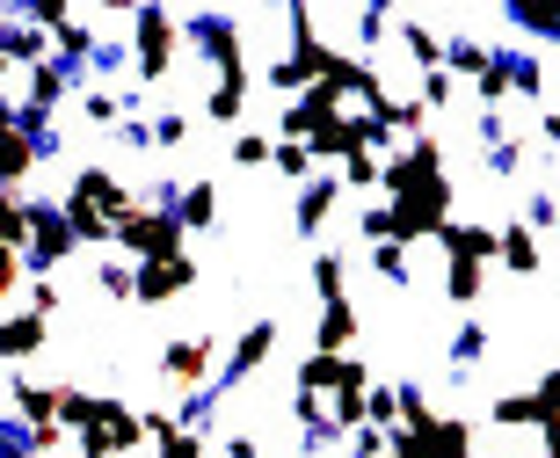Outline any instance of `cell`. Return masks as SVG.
Wrapping results in <instances>:
<instances>
[{
	"label": "cell",
	"instance_id": "cell-1",
	"mask_svg": "<svg viewBox=\"0 0 560 458\" xmlns=\"http://www.w3.org/2000/svg\"><path fill=\"white\" fill-rule=\"evenodd\" d=\"M117 255L125 262H167V255H189V233H183L175 211L139 204L131 219H117Z\"/></svg>",
	"mask_w": 560,
	"mask_h": 458
},
{
	"label": "cell",
	"instance_id": "cell-2",
	"mask_svg": "<svg viewBox=\"0 0 560 458\" xmlns=\"http://www.w3.org/2000/svg\"><path fill=\"white\" fill-rule=\"evenodd\" d=\"M131 30H139V44H131V51H139V81L153 87L167 73V59H175V37H183V22L167 15V8H131Z\"/></svg>",
	"mask_w": 560,
	"mask_h": 458
},
{
	"label": "cell",
	"instance_id": "cell-3",
	"mask_svg": "<svg viewBox=\"0 0 560 458\" xmlns=\"http://www.w3.org/2000/svg\"><path fill=\"white\" fill-rule=\"evenodd\" d=\"M73 248H81V240H73V226H66V211H59V204H30V248H22V262L59 270Z\"/></svg>",
	"mask_w": 560,
	"mask_h": 458
},
{
	"label": "cell",
	"instance_id": "cell-4",
	"mask_svg": "<svg viewBox=\"0 0 560 458\" xmlns=\"http://www.w3.org/2000/svg\"><path fill=\"white\" fill-rule=\"evenodd\" d=\"M328 117H342V95H335L328 81H313L306 95H299V103L277 117V139H313V131L328 125Z\"/></svg>",
	"mask_w": 560,
	"mask_h": 458
},
{
	"label": "cell",
	"instance_id": "cell-5",
	"mask_svg": "<svg viewBox=\"0 0 560 458\" xmlns=\"http://www.w3.org/2000/svg\"><path fill=\"white\" fill-rule=\"evenodd\" d=\"M197 284V262L189 255H167V262H139V298L131 306H167V298H183Z\"/></svg>",
	"mask_w": 560,
	"mask_h": 458
},
{
	"label": "cell",
	"instance_id": "cell-6",
	"mask_svg": "<svg viewBox=\"0 0 560 458\" xmlns=\"http://www.w3.org/2000/svg\"><path fill=\"white\" fill-rule=\"evenodd\" d=\"M211 364H219V342L211 334H183V342L161 350V378H175V386H205Z\"/></svg>",
	"mask_w": 560,
	"mask_h": 458
},
{
	"label": "cell",
	"instance_id": "cell-7",
	"mask_svg": "<svg viewBox=\"0 0 560 458\" xmlns=\"http://www.w3.org/2000/svg\"><path fill=\"white\" fill-rule=\"evenodd\" d=\"M73 197H88V204L103 211L109 226H117V219H131V211H139V197H131V189L117 183V175H109V167H81V175H73Z\"/></svg>",
	"mask_w": 560,
	"mask_h": 458
},
{
	"label": "cell",
	"instance_id": "cell-8",
	"mask_svg": "<svg viewBox=\"0 0 560 458\" xmlns=\"http://www.w3.org/2000/svg\"><path fill=\"white\" fill-rule=\"evenodd\" d=\"M44 342H51V320L44 313H8L0 320V364H30Z\"/></svg>",
	"mask_w": 560,
	"mask_h": 458
},
{
	"label": "cell",
	"instance_id": "cell-9",
	"mask_svg": "<svg viewBox=\"0 0 560 458\" xmlns=\"http://www.w3.org/2000/svg\"><path fill=\"white\" fill-rule=\"evenodd\" d=\"M277 320L270 313H262V320H248V334H241V342H233V356H226V386H241V378L255 372V364H270V350H277Z\"/></svg>",
	"mask_w": 560,
	"mask_h": 458
},
{
	"label": "cell",
	"instance_id": "cell-10",
	"mask_svg": "<svg viewBox=\"0 0 560 458\" xmlns=\"http://www.w3.org/2000/svg\"><path fill=\"white\" fill-rule=\"evenodd\" d=\"M335 204H342V175H313V183L299 189V226H291V233H306V240H313V233L335 219Z\"/></svg>",
	"mask_w": 560,
	"mask_h": 458
},
{
	"label": "cell",
	"instance_id": "cell-11",
	"mask_svg": "<svg viewBox=\"0 0 560 458\" xmlns=\"http://www.w3.org/2000/svg\"><path fill=\"white\" fill-rule=\"evenodd\" d=\"M175 219H183V233H219V183L175 189Z\"/></svg>",
	"mask_w": 560,
	"mask_h": 458
},
{
	"label": "cell",
	"instance_id": "cell-12",
	"mask_svg": "<svg viewBox=\"0 0 560 458\" xmlns=\"http://www.w3.org/2000/svg\"><path fill=\"white\" fill-rule=\"evenodd\" d=\"M357 342V306L350 298H335V306H320V328H313V350H328V356H350Z\"/></svg>",
	"mask_w": 560,
	"mask_h": 458
},
{
	"label": "cell",
	"instance_id": "cell-13",
	"mask_svg": "<svg viewBox=\"0 0 560 458\" xmlns=\"http://www.w3.org/2000/svg\"><path fill=\"white\" fill-rule=\"evenodd\" d=\"M66 226H73V240H81V248H109V240H117V226H109L103 211L88 204V197H73V189H66Z\"/></svg>",
	"mask_w": 560,
	"mask_h": 458
},
{
	"label": "cell",
	"instance_id": "cell-14",
	"mask_svg": "<svg viewBox=\"0 0 560 458\" xmlns=\"http://www.w3.org/2000/svg\"><path fill=\"white\" fill-rule=\"evenodd\" d=\"M480 292H488V262L444 255V298H452V306H480Z\"/></svg>",
	"mask_w": 560,
	"mask_h": 458
},
{
	"label": "cell",
	"instance_id": "cell-15",
	"mask_svg": "<svg viewBox=\"0 0 560 458\" xmlns=\"http://www.w3.org/2000/svg\"><path fill=\"white\" fill-rule=\"evenodd\" d=\"M66 87H73V73H66L59 59H44V66H30V103H22V109H44V117H51V109L66 103Z\"/></svg>",
	"mask_w": 560,
	"mask_h": 458
},
{
	"label": "cell",
	"instance_id": "cell-16",
	"mask_svg": "<svg viewBox=\"0 0 560 458\" xmlns=\"http://www.w3.org/2000/svg\"><path fill=\"white\" fill-rule=\"evenodd\" d=\"M502 233V248H495V262H510V270L517 277H539V240H532V226H517V219H510V226H495Z\"/></svg>",
	"mask_w": 560,
	"mask_h": 458
},
{
	"label": "cell",
	"instance_id": "cell-17",
	"mask_svg": "<svg viewBox=\"0 0 560 458\" xmlns=\"http://www.w3.org/2000/svg\"><path fill=\"white\" fill-rule=\"evenodd\" d=\"M8 59H15V66H44V59H59V51H51V30H37L30 15L8 22Z\"/></svg>",
	"mask_w": 560,
	"mask_h": 458
},
{
	"label": "cell",
	"instance_id": "cell-18",
	"mask_svg": "<svg viewBox=\"0 0 560 458\" xmlns=\"http://www.w3.org/2000/svg\"><path fill=\"white\" fill-rule=\"evenodd\" d=\"M8 400H15L22 430H44V422H59V415H51V386H37V378H22V372H15V386H8Z\"/></svg>",
	"mask_w": 560,
	"mask_h": 458
},
{
	"label": "cell",
	"instance_id": "cell-19",
	"mask_svg": "<svg viewBox=\"0 0 560 458\" xmlns=\"http://www.w3.org/2000/svg\"><path fill=\"white\" fill-rule=\"evenodd\" d=\"M95 298L131 306V298H139V262H125V255H117V262H103V270H95Z\"/></svg>",
	"mask_w": 560,
	"mask_h": 458
},
{
	"label": "cell",
	"instance_id": "cell-20",
	"mask_svg": "<svg viewBox=\"0 0 560 458\" xmlns=\"http://www.w3.org/2000/svg\"><path fill=\"white\" fill-rule=\"evenodd\" d=\"M488 422H502V430H539L546 408H539V394H502V400H488Z\"/></svg>",
	"mask_w": 560,
	"mask_h": 458
},
{
	"label": "cell",
	"instance_id": "cell-21",
	"mask_svg": "<svg viewBox=\"0 0 560 458\" xmlns=\"http://www.w3.org/2000/svg\"><path fill=\"white\" fill-rule=\"evenodd\" d=\"M488 66H495V51H488V44H474V37L444 44V73H452V81H480Z\"/></svg>",
	"mask_w": 560,
	"mask_h": 458
},
{
	"label": "cell",
	"instance_id": "cell-22",
	"mask_svg": "<svg viewBox=\"0 0 560 458\" xmlns=\"http://www.w3.org/2000/svg\"><path fill=\"white\" fill-rule=\"evenodd\" d=\"M342 364H350V356H328V350H313L306 364H299V394H320V400H328L335 386H342Z\"/></svg>",
	"mask_w": 560,
	"mask_h": 458
},
{
	"label": "cell",
	"instance_id": "cell-23",
	"mask_svg": "<svg viewBox=\"0 0 560 458\" xmlns=\"http://www.w3.org/2000/svg\"><path fill=\"white\" fill-rule=\"evenodd\" d=\"M205 117L211 125H241V117H248V81H211Z\"/></svg>",
	"mask_w": 560,
	"mask_h": 458
},
{
	"label": "cell",
	"instance_id": "cell-24",
	"mask_svg": "<svg viewBox=\"0 0 560 458\" xmlns=\"http://www.w3.org/2000/svg\"><path fill=\"white\" fill-rule=\"evenodd\" d=\"M422 458H474V430L458 415H436V430H430V451Z\"/></svg>",
	"mask_w": 560,
	"mask_h": 458
},
{
	"label": "cell",
	"instance_id": "cell-25",
	"mask_svg": "<svg viewBox=\"0 0 560 458\" xmlns=\"http://www.w3.org/2000/svg\"><path fill=\"white\" fill-rule=\"evenodd\" d=\"M95 408H103V394H81V386H51V415L73 422V430H88V422H95Z\"/></svg>",
	"mask_w": 560,
	"mask_h": 458
},
{
	"label": "cell",
	"instance_id": "cell-26",
	"mask_svg": "<svg viewBox=\"0 0 560 458\" xmlns=\"http://www.w3.org/2000/svg\"><path fill=\"white\" fill-rule=\"evenodd\" d=\"M342 284H350L342 255H335V248H320V255H313V298H320V306H335V298H342Z\"/></svg>",
	"mask_w": 560,
	"mask_h": 458
},
{
	"label": "cell",
	"instance_id": "cell-27",
	"mask_svg": "<svg viewBox=\"0 0 560 458\" xmlns=\"http://www.w3.org/2000/svg\"><path fill=\"white\" fill-rule=\"evenodd\" d=\"M59 66H95V30H88V15H73L59 30Z\"/></svg>",
	"mask_w": 560,
	"mask_h": 458
},
{
	"label": "cell",
	"instance_id": "cell-28",
	"mask_svg": "<svg viewBox=\"0 0 560 458\" xmlns=\"http://www.w3.org/2000/svg\"><path fill=\"white\" fill-rule=\"evenodd\" d=\"M0 248H30V197H0Z\"/></svg>",
	"mask_w": 560,
	"mask_h": 458
},
{
	"label": "cell",
	"instance_id": "cell-29",
	"mask_svg": "<svg viewBox=\"0 0 560 458\" xmlns=\"http://www.w3.org/2000/svg\"><path fill=\"white\" fill-rule=\"evenodd\" d=\"M81 117H88L95 131H117V125H125V95H109V87H88V95H81Z\"/></svg>",
	"mask_w": 560,
	"mask_h": 458
},
{
	"label": "cell",
	"instance_id": "cell-30",
	"mask_svg": "<svg viewBox=\"0 0 560 458\" xmlns=\"http://www.w3.org/2000/svg\"><path fill=\"white\" fill-rule=\"evenodd\" d=\"M394 430H416V437H430V430H436V408H430L422 386H400V422H394Z\"/></svg>",
	"mask_w": 560,
	"mask_h": 458
},
{
	"label": "cell",
	"instance_id": "cell-31",
	"mask_svg": "<svg viewBox=\"0 0 560 458\" xmlns=\"http://www.w3.org/2000/svg\"><path fill=\"white\" fill-rule=\"evenodd\" d=\"M270 167L284 175V183H313V153H306V139H277Z\"/></svg>",
	"mask_w": 560,
	"mask_h": 458
},
{
	"label": "cell",
	"instance_id": "cell-32",
	"mask_svg": "<svg viewBox=\"0 0 560 458\" xmlns=\"http://www.w3.org/2000/svg\"><path fill=\"white\" fill-rule=\"evenodd\" d=\"M480 356H488V328H480V320H458V334H452V364H458V372H474Z\"/></svg>",
	"mask_w": 560,
	"mask_h": 458
},
{
	"label": "cell",
	"instance_id": "cell-33",
	"mask_svg": "<svg viewBox=\"0 0 560 458\" xmlns=\"http://www.w3.org/2000/svg\"><path fill=\"white\" fill-rule=\"evenodd\" d=\"M474 95H480V109H488V117H502V103H510V66H502V51H495V66L474 81Z\"/></svg>",
	"mask_w": 560,
	"mask_h": 458
},
{
	"label": "cell",
	"instance_id": "cell-34",
	"mask_svg": "<svg viewBox=\"0 0 560 458\" xmlns=\"http://www.w3.org/2000/svg\"><path fill=\"white\" fill-rule=\"evenodd\" d=\"M335 175H342V189H378V175H386V161H378V153H350V161L335 167Z\"/></svg>",
	"mask_w": 560,
	"mask_h": 458
},
{
	"label": "cell",
	"instance_id": "cell-35",
	"mask_svg": "<svg viewBox=\"0 0 560 458\" xmlns=\"http://www.w3.org/2000/svg\"><path fill=\"white\" fill-rule=\"evenodd\" d=\"M364 422H372V430H394L400 422V386H372V394H364Z\"/></svg>",
	"mask_w": 560,
	"mask_h": 458
},
{
	"label": "cell",
	"instance_id": "cell-36",
	"mask_svg": "<svg viewBox=\"0 0 560 458\" xmlns=\"http://www.w3.org/2000/svg\"><path fill=\"white\" fill-rule=\"evenodd\" d=\"M270 153H277V139H262V131H241L233 139V167H270Z\"/></svg>",
	"mask_w": 560,
	"mask_h": 458
},
{
	"label": "cell",
	"instance_id": "cell-37",
	"mask_svg": "<svg viewBox=\"0 0 560 458\" xmlns=\"http://www.w3.org/2000/svg\"><path fill=\"white\" fill-rule=\"evenodd\" d=\"M372 270L386 277L394 292H408V248H394V240H386V248H372Z\"/></svg>",
	"mask_w": 560,
	"mask_h": 458
},
{
	"label": "cell",
	"instance_id": "cell-38",
	"mask_svg": "<svg viewBox=\"0 0 560 458\" xmlns=\"http://www.w3.org/2000/svg\"><path fill=\"white\" fill-rule=\"evenodd\" d=\"M189 139V117H175V109H161V117H153V146L161 153H175Z\"/></svg>",
	"mask_w": 560,
	"mask_h": 458
},
{
	"label": "cell",
	"instance_id": "cell-39",
	"mask_svg": "<svg viewBox=\"0 0 560 458\" xmlns=\"http://www.w3.org/2000/svg\"><path fill=\"white\" fill-rule=\"evenodd\" d=\"M59 284H51V277H37V284H30V313H44V320H59Z\"/></svg>",
	"mask_w": 560,
	"mask_h": 458
},
{
	"label": "cell",
	"instance_id": "cell-40",
	"mask_svg": "<svg viewBox=\"0 0 560 458\" xmlns=\"http://www.w3.org/2000/svg\"><path fill=\"white\" fill-rule=\"evenodd\" d=\"M416 103H422V109H452V73H430Z\"/></svg>",
	"mask_w": 560,
	"mask_h": 458
},
{
	"label": "cell",
	"instance_id": "cell-41",
	"mask_svg": "<svg viewBox=\"0 0 560 458\" xmlns=\"http://www.w3.org/2000/svg\"><path fill=\"white\" fill-rule=\"evenodd\" d=\"M532 394H539V408H546V422H560V364L553 372L539 378V386H532Z\"/></svg>",
	"mask_w": 560,
	"mask_h": 458
},
{
	"label": "cell",
	"instance_id": "cell-42",
	"mask_svg": "<svg viewBox=\"0 0 560 458\" xmlns=\"http://www.w3.org/2000/svg\"><path fill=\"white\" fill-rule=\"evenodd\" d=\"M350 451L357 458H386V430H372V422H364V430L350 437Z\"/></svg>",
	"mask_w": 560,
	"mask_h": 458
},
{
	"label": "cell",
	"instance_id": "cell-43",
	"mask_svg": "<svg viewBox=\"0 0 560 458\" xmlns=\"http://www.w3.org/2000/svg\"><path fill=\"white\" fill-rule=\"evenodd\" d=\"M226 458H262V451H255V437H226Z\"/></svg>",
	"mask_w": 560,
	"mask_h": 458
},
{
	"label": "cell",
	"instance_id": "cell-44",
	"mask_svg": "<svg viewBox=\"0 0 560 458\" xmlns=\"http://www.w3.org/2000/svg\"><path fill=\"white\" fill-rule=\"evenodd\" d=\"M539 437H546V458H560V422H539Z\"/></svg>",
	"mask_w": 560,
	"mask_h": 458
},
{
	"label": "cell",
	"instance_id": "cell-45",
	"mask_svg": "<svg viewBox=\"0 0 560 458\" xmlns=\"http://www.w3.org/2000/svg\"><path fill=\"white\" fill-rule=\"evenodd\" d=\"M539 131H546V139L560 146V109H546V117H539Z\"/></svg>",
	"mask_w": 560,
	"mask_h": 458
}]
</instances>
